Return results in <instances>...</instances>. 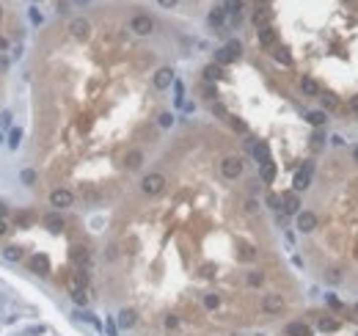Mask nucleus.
Wrapping results in <instances>:
<instances>
[{"label":"nucleus","mask_w":358,"mask_h":336,"mask_svg":"<svg viewBox=\"0 0 358 336\" xmlns=\"http://www.w3.org/2000/svg\"><path fill=\"white\" fill-rule=\"evenodd\" d=\"M221 174H224V179H237L243 174V160L240 157H224L221 160Z\"/></svg>","instance_id":"nucleus-6"},{"label":"nucleus","mask_w":358,"mask_h":336,"mask_svg":"<svg viewBox=\"0 0 358 336\" xmlns=\"http://www.w3.org/2000/svg\"><path fill=\"white\" fill-rule=\"evenodd\" d=\"M50 204H52L55 210H66V207H72V204H75L72 190H66V187H58V190H52V193H50Z\"/></svg>","instance_id":"nucleus-7"},{"label":"nucleus","mask_w":358,"mask_h":336,"mask_svg":"<svg viewBox=\"0 0 358 336\" xmlns=\"http://www.w3.org/2000/svg\"><path fill=\"white\" fill-rule=\"evenodd\" d=\"M3 215H6V204L0 201V218H3Z\"/></svg>","instance_id":"nucleus-49"},{"label":"nucleus","mask_w":358,"mask_h":336,"mask_svg":"<svg viewBox=\"0 0 358 336\" xmlns=\"http://www.w3.org/2000/svg\"><path fill=\"white\" fill-rule=\"evenodd\" d=\"M267 204H270V207H273L275 212H278V210H281V196H275V193H270V196H267Z\"/></svg>","instance_id":"nucleus-37"},{"label":"nucleus","mask_w":358,"mask_h":336,"mask_svg":"<svg viewBox=\"0 0 358 336\" xmlns=\"http://www.w3.org/2000/svg\"><path fill=\"white\" fill-rule=\"evenodd\" d=\"M28 264H31V270L36 276H47V273H50V259H47L44 253H33Z\"/></svg>","instance_id":"nucleus-12"},{"label":"nucleus","mask_w":358,"mask_h":336,"mask_svg":"<svg viewBox=\"0 0 358 336\" xmlns=\"http://www.w3.org/2000/svg\"><path fill=\"white\" fill-rule=\"evenodd\" d=\"M22 182H25V185H33V182H36V171L25 168V171H22Z\"/></svg>","instance_id":"nucleus-34"},{"label":"nucleus","mask_w":358,"mask_h":336,"mask_svg":"<svg viewBox=\"0 0 358 336\" xmlns=\"http://www.w3.org/2000/svg\"><path fill=\"white\" fill-rule=\"evenodd\" d=\"M284 298H281L278 292H267L265 298H262V311H265V314H281V311H284Z\"/></svg>","instance_id":"nucleus-5"},{"label":"nucleus","mask_w":358,"mask_h":336,"mask_svg":"<svg viewBox=\"0 0 358 336\" xmlns=\"http://www.w3.org/2000/svg\"><path fill=\"white\" fill-rule=\"evenodd\" d=\"M284 336H312V328L298 320V322H290V325L284 328Z\"/></svg>","instance_id":"nucleus-15"},{"label":"nucleus","mask_w":358,"mask_h":336,"mask_svg":"<svg viewBox=\"0 0 358 336\" xmlns=\"http://www.w3.org/2000/svg\"><path fill=\"white\" fill-rule=\"evenodd\" d=\"M322 144H325V135H322V132H314V135H312V149H320Z\"/></svg>","instance_id":"nucleus-36"},{"label":"nucleus","mask_w":358,"mask_h":336,"mask_svg":"<svg viewBox=\"0 0 358 336\" xmlns=\"http://www.w3.org/2000/svg\"><path fill=\"white\" fill-rule=\"evenodd\" d=\"M44 226H47V232L58 234V232L63 229V218H61V215H47V218H44Z\"/></svg>","instance_id":"nucleus-22"},{"label":"nucleus","mask_w":358,"mask_h":336,"mask_svg":"<svg viewBox=\"0 0 358 336\" xmlns=\"http://www.w3.org/2000/svg\"><path fill=\"white\" fill-rule=\"evenodd\" d=\"M20 138H22V129H17V127H14V129H11V138H9V144H11V146H17V144H20Z\"/></svg>","instance_id":"nucleus-39"},{"label":"nucleus","mask_w":358,"mask_h":336,"mask_svg":"<svg viewBox=\"0 0 358 336\" xmlns=\"http://www.w3.org/2000/svg\"><path fill=\"white\" fill-rule=\"evenodd\" d=\"M212 110H215V116H221V119H229V110L221 102H212Z\"/></svg>","instance_id":"nucleus-35"},{"label":"nucleus","mask_w":358,"mask_h":336,"mask_svg":"<svg viewBox=\"0 0 358 336\" xmlns=\"http://www.w3.org/2000/svg\"><path fill=\"white\" fill-rule=\"evenodd\" d=\"M221 78H224L221 63H209V66H204V80H221Z\"/></svg>","instance_id":"nucleus-25"},{"label":"nucleus","mask_w":358,"mask_h":336,"mask_svg":"<svg viewBox=\"0 0 358 336\" xmlns=\"http://www.w3.org/2000/svg\"><path fill=\"white\" fill-rule=\"evenodd\" d=\"M306 119H309V124H312V127H322L328 116H325V110H309Z\"/></svg>","instance_id":"nucleus-26"},{"label":"nucleus","mask_w":358,"mask_h":336,"mask_svg":"<svg viewBox=\"0 0 358 336\" xmlns=\"http://www.w3.org/2000/svg\"><path fill=\"white\" fill-rule=\"evenodd\" d=\"M256 207H259V204H256L254 198H248V201H245V210H248V212H254Z\"/></svg>","instance_id":"nucleus-43"},{"label":"nucleus","mask_w":358,"mask_h":336,"mask_svg":"<svg viewBox=\"0 0 358 336\" xmlns=\"http://www.w3.org/2000/svg\"><path fill=\"white\" fill-rule=\"evenodd\" d=\"M140 190H144L146 196H160V193L166 190V176L163 174H146L144 182H140Z\"/></svg>","instance_id":"nucleus-2"},{"label":"nucleus","mask_w":358,"mask_h":336,"mask_svg":"<svg viewBox=\"0 0 358 336\" xmlns=\"http://www.w3.org/2000/svg\"><path fill=\"white\" fill-rule=\"evenodd\" d=\"M273 58H275L278 63H284V66H290V63H292V55H290V50H287V47H275V50H273Z\"/></svg>","instance_id":"nucleus-28"},{"label":"nucleus","mask_w":358,"mask_h":336,"mask_svg":"<svg viewBox=\"0 0 358 336\" xmlns=\"http://www.w3.org/2000/svg\"><path fill=\"white\" fill-rule=\"evenodd\" d=\"M353 160L358 163V146H355V149H353Z\"/></svg>","instance_id":"nucleus-50"},{"label":"nucleus","mask_w":358,"mask_h":336,"mask_svg":"<svg viewBox=\"0 0 358 336\" xmlns=\"http://www.w3.org/2000/svg\"><path fill=\"white\" fill-rule=\"evenodd\" d=\"M259 176H262V182H273L275 179V163L273 160L262 163V166H259Z\"/></svg>","instance_id":"nucleus-23"},{"label":"nucleus","mask_w":358,"mask_h":336,"mask_svg":"<svg viewBox=\"0 0 358 336\" xmlns=\"http://www.w3.org/2000/svg\"><path fill=\"white\" fill-rule=\"evenodd\" d=\"M218 303H221V300H218V295H207V298H204V306H207V309H215Z\"/></svg>","instance_id":"nucleus-38"},{"label":"nucleus","mask_w":358,"mask_h":336,"mask_svg":"<svg viewBox=\"0 0 358 336\" xmlns=\"http://www.w3.org/2000/svg\"><path fill=\"white\" fill-rule=\"evenodd\" d=\"M116 322H119V328H132L135 325V311L132 309H121L119 317H116Z\"/></svg>","instance_id":"nucleus-20"},{"label":"nucleus","mask_w":358,"mask_h":336,"mask_svg":"<svg viewBox=\"0 0 358 336\" xmlns=\"http://www.w3.org/2000/svg\"><path fill=\"white\" fill-rule=\"evenodd\" d=\"M72 259H75V264H80V267H89V262H91L89 248H86V245H75V248H72Z\"/></svg>","instance_id":"nucleus-17"},{"label":"nucleus","mask_w":358,"mask_h":336,"mask_svg":"<svg viewBox=\"0 0 358 336\" xmlns=\"http://www.w3.org/2000/svg\"><path fill=\"white\" fill-rule=\"evenodd\" d=\"M350 110H353V113H358V94H355L353 99H350Z\"/></svg>","instance_id":"nucleus-45"},{"label":"nucleus","mask_w":358,"mask_h":336,"mask_svg":"<svg viewBox=\"0 0 358 336\" xmlns=\"http://www.w3.org/2000/svg\"><path fill=\"white\" fill-rule=\"evenodd\" d=\"M224 22H226V11H224V6H218V9L209 11V25H212V28H221Z\"/></svg>","instance_id":"nucleus-24"},{"label":"nucleus","mask_w":358,"mask_h":336,"mask_svg":"<svg viewBox=\"0 0 358 336\" xmlns=\"http://www.w3.org/2000/svg\"><path fill=\"white\" fill-rule=\"evenodd\" d=\"M0 17H3V6H0Z\"/></svg>","instance_id":"nucleus-52"},{"label":"nucleus","mask_w":358,"mask_h":336,"mask_svg":"<svg viewBox=\"0 0 358 336\" xmlns=\"http://www.w3.org/2000/svg\"><path fill=\"white\" fill-rule=\"evenodd\" d=\"M312 171H314V163L306 160V163L301 166V171L292 176V187H295V190H306V187L312 185Z\"/></svg>","instance_id":"nucleus-3"},{"label":"nucleus","mask_w":358,"mask_h":336,"mask_svg":"<svg viewBox=\"0 0 358 336\" xmlns=\"http://www.w3.org/2000/svg\"><path fill=\"white\" fill-rule=\"evenodd\" d=\"M140 163H144V152H140V149L127 152V157H124V168L135 171V168H140Z\"/></svg>","instance_id":"nucleus-18"},{"label":"nucleus","mask_w":358,"mask_h":336,"mask_svg":"<svg viewBox=\"0 0 358 336\" xmlns=\"http://www.w3.org/2000/svg\"><path fill=\"white\" fill-rule=\"evenodd\" d=\"M320 331H322V333L339 331V320H333V317H320Z\"/></svg>","instance_id":"nucleus-27"},{"label":"nucleus","mask_w":358,"mask_h":336,"mask_svg":"<svg viewBox=\"0 0 358 336\" xmlns=\"http://www.w3.org/2000/svg\"><path fill=\"white\" fill-rule=\"evenodd\" d=\"M130 28L138 33V36H149V33L155 31V20H152L149 14H135L130 20Z\"/></svg>","instance_id":"nucleus-4"},{"label":"nucleus","mask_w":358,"mask_h":336,"mask_svg":"<svg viewBox=\"0 0 358 336\" xmlns=\"http://www.w3.org/2000/svg\"><path fill=\"white\" fill-rule=\"evenodd\" d=\"M251 20H254L256 28H265V25H270V20H273V9H270V6H256Z\"/></svg>","instance_id":"nucleus-10"},{"label":"nucleus","mask_w":358,"mask_h":336,"mask_svg":"<svg viewBox=\"0 0 358 336\" xmlns=\"http://www.w3.org/2000/svg\"><path fill=\"white\" fill-rule=\"evenodd\" d=\"M177 325H179V320H177L174 314H168V317H166V328H177Z\"/></svg>","instance_id":"nucleus-42"},{"label":"nucleus","mask_w":358,"mask_h":336,"mask_svg":"<svg viewBox=\"0 0 358 336\" xmlns=\"http://www.w3.org/2000/svg\"><path fill=\"white\" fill-rule=\"evenodd\" d=\"M240 55H243V44H240V42H234V39H232V42H226V44L221 47L218 52H215V63L226 66V63H234Z\"/></svg>","instance_id":"nucleus-1"},{"label":"nucleus","mask_w":358,"mask_h":336,"mask_svg":"<svg viewBox=\"0 0 358 336\" xmlns=\"http://www.w3.org/2000/svg\"><path fill=\"white\" fill-rule=\"evenodd\" d=\"M262 281H265V276H262L259 270H251V273H248V284H251V287H259Z\"/></svg>","instance_id":"nucleus-32"},{"label":"nucleus","mask_w":358,"mask_h":336,"mask_svg":"<svg viewBox=\"0 0 358 336\" xmlns=\"http://www.w3.org/2000/svg\"><path fill=\"white\" fill-rule=\"evenodd\" d=\"M6 50H9V39L0 36V52H6Z\"/></svg>","instance_id":"nucleus-46"},{"label":"nucleus","mask_w":358,"mask_h":336,"mask_svg":"<svg viewBox=\"0 0 358 336\" xmlns=\"http://www.w3.org/2000/svg\"><path fill=\"white\" fill-rule=\"evenodd\" d=\"M204 97H207L209 102H215V97H218V94H215V88H212V86H207V88H204Z\"/></svg>","instance_id":"nucleus-41"},{"label":"nucleus","mask_w":358,"mask_h":336,"mask_svg":"<svg viewBox=\"0 0 358 336\" xmlns=\"http://www.w3.org/2000/svg\"><path fill=\"white\" fill-rule=\"evenodd\" d=\"M226 121H229V124H232V129H237L240 135H245V132H248V124H245L243 119H237V116H229Z\"/></svg>","instance_id":"nucleus-30"},{"label":"nucleus","mask_w":358,"mask_h":336,"mask_svg":"<svg viewBox=\"0 0 358 336\" xmlns=\"http://www.w3.org/2000/svg\"><path fill=\"white\" fill-rule=\"evenodd\" d=\"M174 124V116L171 113H160V127H171Z\"/></svg>","instance_id":"nucleus-40"},{"label":"nucleus","mask_w":358,"mask_h":336,"mask_svg":"<svg viewBox=\"0 0 358 336\" xmlns=\"http://www.w3.org/2000/svg\"><path fill=\"white\" fill-rule=\"evenodd\" d=\"M157 3H160V6H166V9H168V6H174L177 0H157Z\"/></svg>","instance_id":"nucleus-48"},{"label":"nucleus","mask_w":358,"mask_h":336,"mask_svg":"<svg viewBox=\"0 0 358 336\" xmlns=\"http://www.w3.org/2000/svg\"><path fill=\"white\" fill-rule=\"evenodd\" d=\"M248 146H251V152H254V157H256V163H259V166L270 160V149H267V144H262V141H259V144H248Z\"/></svg>","instance_id":"nucleus-19"},{"label":"nucleus","mask_w":358,"mask_h":336,"mask_svg":"<svg viewBox=\"0 0 358 336\" xmlns=\"http://www.w3.org/2000/svg\"><path fill=\"white\" fill-rule=\"evenodd\" d=\"M256 256V251L251 248V245H243V248H240V259H245V262H248V259H254Z\"/></svg>","instance_id":"nucleus-33"},{"label":"nucleus","mask_w":358,"mask_h":336,"mask_svg":"<svg viewBox=\"0 0 358 336\" xmlns=\"http://www.w3.org/2000/svg\"><path fill=\"white\" fill-rule=\"evenodd\" d=\"M320 99H322V110H336L339 105H342V102H339L336 94H328V91H322V94H320Z\"/></svg>","instance_id":"nucleus-21"},{"label":"nucleus","mask_w":358,"mask_h":336,"mask_svg":"<svg viewBox=\"0 0 358 336\" xmlns=\"http://www.w3.org/2000/svg\"><path fill=\"white\" fill-rule=\"evenodd\" d=\"M295 218H298V229H301V232H314V229H317V215H314V212L301 210Z\"/></svg>","instance_id":"nucleus-11"},{"label":"nucleus","mask_w":358,"mask_h":336,"mask_svg":"<svg viewBox=\"0 0 358 336\" xmlns=\"http://www.w3.org/2000/svg\"><path fill=\"white\" fill-rule=\"evenodd\" d=\"M301 212V198H298V190H290L281 196V215H298Z\"/></svg>","instance_id":"nucleus-8"},{"label":"nucleus","mask_w":358,"mask_h":336,"mask_svg":"<svg viewBox=\"0 0 358 336\" xmlns=\"http://www.w3.org/2000/svg\"><path fill=\"white\" fill-rule=\"evenodd\" d=\"M301 91L306 94V97H320L322 88H320V83H317L314 78H301Z\"/></svg>","instance_id":"nucleus-16"},{"label":"nucleus","mask_w":358,"mask_h":336,"mask_svg":"<svg viewBox=\"0 0 358 336\" xmlns=\"http://www.w3.org/2000/svg\"><path fill=\"white\" fill-rule=\"evenodd\" d=\"M3 259H9V262H20V259H22V248H20V245H9V248H3Z\"/></svg>","instance_id":"nucleus-29"},{"label":"nucleus","mask_w":358,"mask_h":336,"mask_svg":"<svg viewBox=\"0 0 358 336\" xmlns=\"http://www.w3.org/2000/svg\"><path fill=\"white\" fill-rule=\"evenodd\" d=\"M75 3H78V6H86V3H89V0H75Z\"/></svg>","instance_id":"nucleus-51"},{"label":"nucleus","mask_w":358,"mask_h":336,"mask_svg":"<svg viewBox=\"0 0 358 336\" xmlns=\"http://www.w3.org/2000/svg\"><path fill=\"white\" fill-rule=\"evenodd\" d=\"M69 33H72L78 42H83V39H89V33H91V25H89V20H83V17H78V20H72L69 22Z\"/></svg>","instance_id":"nucleus-9"},{"label":"nucleus","mask_w":358,"mask_h":336,"mask_svg":"<svg viewBox=\"0 0 358 336\" xmlns=\"http://www.w3.org/2000/svg\"><path fill=\"white\" fill-rule=\"evenodd\" d=\"M6 232H9V223H6L3 218H0V234H6Z\"/></svg>","instance_id":"nucleus-47"},{"label":"nucleus","mask_w":358,"mask_h":336,"mask_svg":"<svg viewBox=\"0 0 358 336\" xmlns=\"http://www.w3.org/2000/svg\"><path fill=\"white\" fill-rule=\"evenodd\" d=\"M33 223V212H20V215H17V226H31Z\"/></svg>","instance_id":"nucleus-31"},{"label":"nucleus","mask_w":358,"mask_h":336,"mask_svg":"<svg viewBox=\"0 0 358 336\" xmlns=\"http://www.w3.org/2000/svg\"><path fill=\"white\" fill-rule=\"evenodd\" d=\"M259 44L262 47H267V50H275V28L273 25H265V28H259Z\"/></svg>","instance_id":"nucleus-13"},{"label":"nucleus","mask_w":358,"mask_h":336,"mask_svg":"<svg viewBox=\"0 0 358 336\" xmlns=\"http://www.w3.org/2000/svg\"><path fill=\"white\" fill-rule=\"evenodd\" d=\"M171 83H174V69L171 66H163L155 72V86L157 88H168Z\"/></svg>","instance_id":"nucleus-14"},{"label":"nucleus","mask_w":358,"mask_h":336,"mask_svg":"<svg viewBox=\"0 0 358 336\" xmlns=\"http://www.w3.org/2000/svg\"><path fill=\"white\" fill-rule=\"evenodd\" d=\"M6 69H9V58L0 55V72H6Z\"/></svg>","instance_id":"nucleus-44"}]
</instances>
